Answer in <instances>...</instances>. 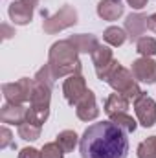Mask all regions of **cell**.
Segmentation results:
<instances>
[{
    "label": "cell",
    "mask_w": 156,
    "mask_h": 158,
    "mask_svg": "<svg viewBox=\"0 0 156 158\" xmlns=\"http://www.w3.org/2000/svg\"><path fill=\"white\" fill-rule=\"evenodd\" d=\"M68 39L74 42V46L77 48L79 53H92L97 46H99V40L96 35L92 33H77V35H72Z\"/></svg>",
    "instance_id": "16"
},
{
    "label": "cell",
    "mask_w": 156,
    "mask_h": 158,
    "mask_svg": "<svg viewBox=\"0 0 156 158\" xmlns=\"http://www.w3.org/2000/svg\"><path fill=\"white\" fill-rule=\"evenodd\" d=\"M86 90H88L86 88V79L83 77V74H72L63 83V96H64L66 103L72 105V107H76L81 101V98L86 94Z\"/></svg>",
    "instance_id": "7"
},
{
    "label": "cell",
    "mask_w": 156,
    "mask_h": 158,
    "mask_svg": "<svg viewBox=\"0 0 156 158\" xmlns=\"http://www.w3.org/2000/svg\"><path fill=\"white\" fill-rule=\"evenodd\" d=\"M147 2H149V0H127V4H129L132 9H143V7L147 6Z\"/></svg>",
    "instance_id": "27"
},
{
    "label": "cell",
    "mask_w": 156,
    "mask_h": 158,
    "mask_svg": "<svg viewBox=\"0 0 156 158\" xmlns=\"http://www.w3.org/2000/svg\"><path fill=\"white\" fill-rule=\"evenodd\" d=\"M18 158H42V156H40L39 149H35V147H24V149H20Z\"/></svg>",
    "instance_id": "26"
},
{
    "label": "cell",
    "mask_w": 156,
    "mask_h": 158,
    "mask_svg": "<svg viewBox=\"0 0 156 158\" xmlns=\"http://www.w3.org/2000/svg\"><path fill=\"white\" fill-rule=\"evenodd\" d=\"M147 26H149V30H151V31H154V33H156V13L149 15V19H147Z\"/></svg>",
    "instance_id": "28"
},
{
    "label": "cell",
    "mask_w": 156,
    "mask_h": 158,
    "mask_svg": "<svg viewBox=\"0 0 156 158\" xmlns=\"http://www.w3.org/2000/svg\"><path fill=\"white\" fill-rule=\"evenodd\" d=\"M138 158H156V136H149L147 140H143L138 149H136Z\"/></svg>",
    "instance_id": "23"
},
{
    "label": "cell",
    "mask_w": 156,
    "mask_h": 158,
    "mask_svg": "<svg viewBox=\"0 0 156 158\" xmlns=\"http://www.w3.org/2000/svg\"><path fill=\"white\" fill-rule=\"evenodd\" d=\"M129 99L125 98V96H121V94H110L107 99H105V105H103V110L109 114V118L110 116H114V114H121V112H127V109H129Z\"/></svg>",
    "instance_id": "15"
},
{
    "label": "cell",
    "mask_w": 156,
    "mask_h": 158,
    "mask_svg": "<svg viewBox=\"0 0 156 158\" xmlns=\"http://www.w3.org/2000/svg\"><path fill=\"white\" fill-rule=\"evenodd\" d=\"M42 17H44V20H42V30H44V33H48V35H55V33H59V31H63V30L72 28V26L77 24V11H76V7L70 6V4H64L55 15H48V13L44 11Z\"/></svg>",
    "instance_id": "4"
},
{
    "label": "cell",
    "mask_w": 156,
    "mask_h": 158,
    "mask_svg": "<svg viewBox=\"0 0 156 158\" xmlns=\"http://www.w3.org/2000/svg\"><path fill=\"white\" fill-rule=\"evenodd\" d=\"M31 88H33V79L22 77L15 83H4L2 85V94L7 103L13 105H24L31 99Z\"/></svg>",
    "instance_id": "6"
},
{
    "label": "cell",
    "mask_w": 156,
    "mask_h": 158,
    "mask_svg": "<svg viewBox=\"0 0 156 158\" xmlns=\"http://www.w3.org/2000/svg\"><path fill=\"white\" fill-rule=\"evenodd\" d=\"M90 57H92V63H94V68H96V76L101 81H107L109 76L119 66V63L114 59L112 50L109 46H103V44H99L90 53Z\"/></svg>",
    "instance_id": "5"
},
{
    "label": "cell",
    "mask_w": 156,
    "mask_h": 158,
    "mask_svg": "<svg viewBox=\"0 0 156 158\" xmlns=\"http://www.w3.org/2000/svg\"><path fill=\"white\" fill-rule=\"evenodd\" d=\"M134 112H136V118H138L142 127H145V129L154 127V123H156V101L151 96H147L143 92V96L134 101Z\"/></svg>",
    "instance_id": "8"
},
{
    "label": "cell",
    "mask_w": 156,
    "mask_h": 158,
    "mask_svg": "<svg viewBox=\"0 0 156 158\" xmlns=\"http://www.w3.org/2000/svg\"><path fill=\"white\" fill-rule=\"evenodd\" d=\"M28 118V109L24 105H13V103H4L0 107V119L2 123L9 125H22Z\"/></svg>",
    "instance_id": "13"
},
{
    "label": "cell",
    "mask_w": 156,
    "mask_h": 158,
    "mask_svg": "<svg viewBox=\"0 0 156 158\" xmlns=\"http://www.w3.org/2000/svg\"><path fill=\"white\" fill-rule=\"evenodd\" d=\"M110 121H114L117 127H121L127 134L134 132L136 127H138V121L132 118V116H129L127 112H121V114H114V116H110Z\"/></svg>",
    "instance_id": "20"
},
{
    "label": "cell",
    "mask_w": 156,
    "mask_h": 158,
    "mask_svg": "<svg viewBox=\"0 0 156 158\" xmlns=\"http://www.w3.org/2000/svg\"><path fill=\"white\" fill-rule=\"evenodd\" d=\"M26 2H30L31 6H37V4H39V0H26Z\"/></svg>",
    "instance_id": "30"
},
{
    "label": "cell",
    "mask_w": 156,
    "mask_h": 158,
    "mask_svg": "<svg viewBox=\"0 0 156 158\" xmlns=\"http://www.w3.org/2000/svg\"><path fill=\"white\" fill-rule=\"evenodd\" d=\"M33 9H35V6H31L30 2H26V0H15V2L9 4L7 15H9V19H11L13 24L26 26L33 19Z\"/></svg>",
    "instance_id": "10"
},
{
    "label": "cell",
    "mask_w": 156,
    "mask_h": 158,
    "mask_svg": "<svg viewBox=\"0 0 156 158\" xmlns=\"http://www.w3.org/2000/svg\"><path fill=\"white\" fill-rule=\"evenodd\" d=\"M79 153L81 158H127V132L110 119L92 123L79 140Z\"/></svg>",
    "instance_id": "1"
},
{
    "label": "cell",
    "mask_w": 156,
    "mask_h": 158,
    "mask_svg": "<svg viewBox=\"0 0 156 158\" xmlns=\"http://www.w3.org/2000/svg\"><path fill=\"white\" fill-rule=\"evenodd\" d=\"M79 138L77 132L76 131H61L59 134H57V143H59V147L64 151V153H72L74 149H76V145L79 143Z\"/></svg>",
    "instance_id": "18"
},
{
    "label": "cell",
    "mask_w": 156,
    "mask_h": 158,
    "mask_svg": "<svg viewBox=\"0 0 156 158\" xmlns=\"http://www.w3.org/2000/svg\"><path fill=\"white\" fill-rule=\"evenodd\" d=\"M40 156L42 158H64V151L59 147L57 142H50V143H44L42 145Z\"/></svg>",
    "instance_id": "24"
},
{
    "label": "cell",
    "mask_w": 156,
    "mask_h": 158,
    "mask_svg": "<svg viewBox=\"0 0 156 158\" xmlns=\"http://www.w3.org/2000/svg\"><path fill=\"white\" fill-rule=\"evenodd\" d=\"M107 83L112 86V90H114V92L121 94V96H125V98H127L129 101H132V103L143 96V90L138 86L136 77L132 76V72H130V70H127V68H123L121 64H119L116 70L109 76Z\"/></svg>",
    "instance_id": "3"
},
{
    "label": "cell",
    "mask_w": 156,
    "mask_h": 158,
    "mask_svg": "<svg viewBox=\"0 0 156 158\" xmlns=\"http://www.w3.org/2000/svg\"><path fill=\"white\" fill-rule=\"evenodd\" d=\"M0 149H7V147H17L15 145V142H13V134H11V131L7 129V127H2L0 129Z\"/></svg>",
    "instance_id": "25"
},
{
    "label": "cell",
    "mask_w": 156,
    "mask_h": 158,
    "mask_svg": "<svg viewBox=\"0 0 156 158\" xmlns=\"http://www.w3.org/2000/svg\"><path fill=\"white\" fill-rule=\"evenodd\" d=\"M18 136L26 142H35L40 138V127L30 121H24L22 125H18Z\"/></svg>",
    "instance_id": "21"
},
{
    "label": "cell",
    "mask_w": 156,
    "mask_h": 158,
    "mask_svg": "<svg viewBox=\"0 0 156 158\" xmlns=\"http://www.w3.org/2000/svg\"><path fill=\"white\" fill-rule=\"evenodd\" d=\"M132 76L136 81L145 83V85H154L156 83V61L153 57H140L132 63Z\"/></svg>",
    "instance_id": "9"
},
{
    "label": "cell",
    "mask_w": 156,
    "mask_h": 158,
    "mask_svg": "<svg viewBox=\"0 0 156 158\" xmlns=\"http://www.w3.org/2000/svg\"><path fill=\"white\" fill-rule=\"evenodd\" d=\"M2 31H4V39H9L11 35H15V33H13V30H11L7 24H2Z\"/></svg>",
    "instance_id": "29"
},
{
    "label": "cell",
    "mask_w": 156,
    "mask_h": 158,
    "mask_svg": "<svg viewBox=\"0 0 156 158\" xmlns=\"http://www.w3.org/2000/svg\"><path fill=\"white\" fill-rule=\"evenodd\" d=\"M147 15L143 13H130L127 19H125V31L129 35V40H140L143 37L145 30L149 28L147 26Z\"/></svg>",
    "instance_id": "12"
},
{
    "label": "cell",
    "mask_w": 156,
    "mask_h": 158,
    "mask_svg": "<svg viewBox=\"0 0 156 158\" xmlns=\"http://www.w3.org/2000/svg\"><path fill=\"white\" fill-rule=\"evenodd\" d=\"M123 11H125V6L121 4V0H101L97 4V15H99V19L109 20V22L117 20L123 15Z\"/></svg>",
    "instance_id": "14"
},
{
    "label": "cell",
    "mask_w": 156,
    "mask_h": 158,
    "mask_svg": "<svg viewBox=\"0 0 156 158\" xmlns=\"http://www.w3.org/2000/svg\"><path fill=\"white\" fill-rule=\"evenodd\" d=\"M129 39V35H127V31H125V28H119V26H109L105 31H103V40L109 44V46H123L125 42Z\"/></svg>",
    "instance_id": "17"
},
{
    "label": "cell",
    "mask_w": 156,
    "mask_h": 158,
    "mask_svg": "<svg viewBox=\"0 0 156 158\" xmlns=\"http://www.w3.org/2000/svg\"><path fill=\"white\" fill-rule=\"evenodd\" d=\"M76 114L81 121H94L99 116V107L96 103V96L92 90H86V94L76 105Z\"/></svg>",
    "instance_id": "11"
},
{
    "label": "cell",
    "mask_w": 156,
    "mask_h": 158,
    "mask_svg": "<svg viewBox=\"0 0 156 158\" xmlns=\"http://www.w3.org/2000/svg\"><path fill=\"white\" fill-rule=\"evenodd\" d=\"M136 52L142 57H153V55H156V39L145 35L140 40H136Z\"/></svg>",
    "instance_id": "19"
},
{
    "label": "cell",
    "mask_w": 156,
    "mask_h": 158,
    "mask_svg": "<svg viewBox=\"0 0 156 158\" xmlns=\"http://www.w3.org/2000/svg\"><path fill=\"white\" fill-rule=\"evenodd\" d=\"M48 66L55 79L68 77L72 74H81L83 64L79 61V52L70 39L57 40L48 52Z\"/></svg>",
    "instance_id": "2"
},
{
    "label": "cell",
    "mask_w": 156,
    "mask_h": 158,
    "mask_svg": "<svg viewBox=\"0 0 156 158\" xmlns=\"http://www.w3.org/2000/svg\"><path fill=\"white\" fill-rule=\"evenodd\" d=\"M48 116H50V109H39V107H31V105H30V107H28V118H26V121L42 127V125L46 123Z\"/></svg>",
    "instance_id": "22"
}]
</instances>
